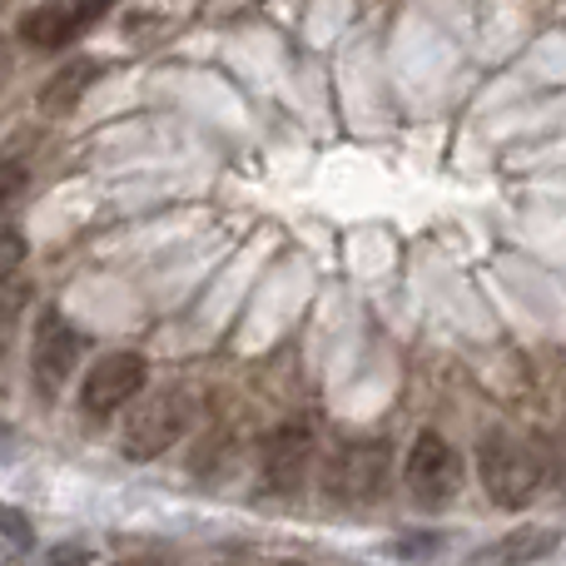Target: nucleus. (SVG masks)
I'll list each match as a JSON object with an SVG mask.
<instances>
[{"mask_svg": "<svg viewBox=\"0 0 566 566\" xmlns=\"http://www.w3.org/2000/svg\"><path fill=\"white\" fill-rule=\"evenodd\" d=\"M0 85H6V50H0Z\"/></svg>", "mask_w": 566, "mask_h": 566, "instance_id": "nucleus-16", "label": "nucleus"}, {"mask_svg": "<svg viewBox=\"0 0 566 566\" xmlns=\"http://www.w3.org/2000/svg\"><path fill=\"white\" fill-rule=\"evenodd\" d=\"M80 353H85V338H80L75 328H70V318L65 313H40V323H35V343H30V373H35V382H40V392H60V382L75 373V363H80Z\"/></svg>", "mask_w": 566, "mask_h": 566, "instance_id": "nucleus-5", "label": "nucleus"}, {"mask_svg": "<svg viewBox=\"0 0 566 566\" xmlns=\"http://www.w3.org/2000/svg\"><path fill=\"white\" fill-rule=\"evenodd\" d=\"M145 378H149V363L139 358V353H105V358L85 373L80 402H85V412L95 422H105V418H115L119 408L135 402V392L145 388Z\"/></svg>", "mask_w": 566, "mask_h": 566, "instance_id": "nucleus-4", "label": "nucleus"}, {"mask_svg": "<svg viewBox=\"0 0 566 566\" xmlns=\"http://www.w3.org/2000/svg\"><path fill=\"white\" fill-rule=\"evenodd\" d=\"M382 482H388V442H348L323 468L328 497H343V502L373 497V492H382Z\"/></svg>", "mask_w": 566, "mask_h": 566, "instance_id": "nucleus-6", "label": "nucleus"}, {"mask_svg": "<svg viewBox=\"0 0 566 566\" xmlns=\"http://www.w3.org/2000/svg\"><path fill=\"white\" fill-rule=\"evenodd\" d=\"M402 478H408V492L418 502H452L462 488V458L442 432H418L408 462H402Z\"/></svg>", "mask_w": 566, "mask_h": 566, "instance_id": "nucleus-3", "label": "nucleus"}, {"mask_svg": "<svg viewBox=\"0 0 566 566\" xmlns=\"http://www.w3.org/2000/svg\"><path fill=\"white\" fill-rule=\"evenodd\" d=\"M478 478H482V488H488L492 502L522 507V502L537 492L542 468H537V458H532V448H522L517 438L488 432V438L478 442Z\"/></svg>", "mask_w": 566, "mask_h": 566, "instance_id": "nucleus-2", "label": "nucleus"}, {"mask_svg": "<svg viewBox=\"0 0 566 566\" xmlns=\"http://www.w3.org/2000/svg\"><path fill=\"white\" fill-rule=\"evenodd\" d=\"M313 462V428L308 422H283L264 438V462H259V478L269 492H293L303 482Z\"/></svg>", "mask_w": 566, "mask_h": 566, "instance_id": "nucleus-8", "label": "nucleus"}, {"mask_svg": "<svg viewBox=\"0 0 566 566\" xmlns=\"http://www.w3.org/2000/svg\"><path fill=\"white\" fill-rule=\"evenodd\" d=\"M109 6H115V0H45V6H35L25 15L20 35H25V45H35V50H60V45L85 35Z\"/></svg>", "mask_w": 566, "mask_h": 566, "instance_id": "nucleus-7", "label": "nucleus"}, {"mask_svg": "<svg viewBox=\"0 0 566 566\" xmlns=\"http://www.w3.org/2000/svg\"><path fill=\"white\" fill-rule=\"evenodd\" d=\"M20 259H25V239L15 234L10 224H0V283L20 269Z\"/></svg>", "mask_w": 566, "mask_h": 566, "instance_id": "nucleus-12", "label": "nucleus"}, {"mask_svg": "<svg viewBox=\"0 0 566 566\" xmlns=\"http://www.w3.org/2000/svg\"><path fill=\"white\" fill-rule=\"evenodd\" d=\"M0 532H6V537H20V547H30V522L20 517V512L0 507Z\"/></svg>", "mask_w": 566, "mask_h": 566, "instance_id": "nucleus-13", "label": "nucleus"}, {"mask_svg": "<svg viewBox=\"0 0 566 566\" xmlns=\"http://www.w3.org/2000/svg\"><path fill=\"white\" fill-rule=\"evenodd\" d=\"M45 566H90V557L80 547H65V552H55V557H50Z\"/></svg>", "mask_w": 566, "mask_h": 566, "instance_id": "nucleus-14", "label": "nucleus"}, {"mask_svg": "<svg viewBox=\"0 0 566 566\" xmlns=\"http://www.w3.org/2000/svg\"><path fill=\"white\" fill-rule=\"evenodd\" d=\"M25 185H30V169L25 159H0V224H10V214H15V205L25 199Z\"/></svg>", "mask_w": 566, "mask_h": 566, "instance_id": "nucleus-10", "label": "nucleus"}, {"mask_svg": "<svg viewBox=\"0 0 566 566\" xmlns=\"http://www.w3.org/2000/svg\"><path fill=\"white\" fill-rule=\"evenodd\" d=\"M119 566H169L165 557H135V562H119Z\"/></svg>", "mask_w": 566, "mask_h": 566, "instance_id": "nucleus-15", "label": "nucleus"}, {"mask_svg": "<svg viewBox=\"0 0 566 566\" xmlns=\"http://www.w3.org/2000/svg\"><path fill=\"white\" fill-rule=\"evenodd\" d=\"M189 422H195V398H189V392H175V388L155 392V398H145L135 412H129L119 448H125L129 462H149V458L175 448V442L185 438Z\"/></svg>", "mask_w": 566, "mask_h": 566, "instance_id": "nucleus-1", "label": "nucleus"}, {"mask_svg": "<svg viewBox=\"0 0 566 566\" xmlns=\"http://www.w3.org/2000/svg\"><path fill=\"white\" fill-rule=\"evenodd\" d=\"M95 80H99L95 60H70V65H60L55 75L45 80V90H40V109H45V115H70Z\"/></svg>", "mask_w": 566, "mask_h": 566, "instance_id": "nucleus-9", "label": "nucleus"}, {"mask_svg": "<svg viewBox=\"0 0 566 566\" xmlns=\"http://www.w3.org/2000/svg\"><path fill=\"white\" fill-rule=\"evenodd\" d=\"M557 532H517L507 537V547H497V562H522V557H537V552H552Z\"/></svg>", "mask_w": 566, "mask_h": 566, "instance_id": "nucleus-11", "label": "nucleus"}]
</instances>
